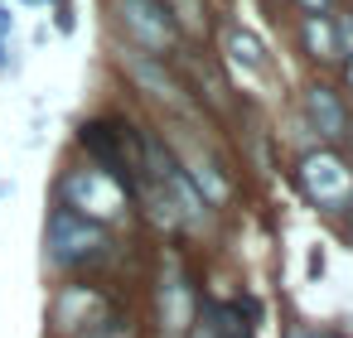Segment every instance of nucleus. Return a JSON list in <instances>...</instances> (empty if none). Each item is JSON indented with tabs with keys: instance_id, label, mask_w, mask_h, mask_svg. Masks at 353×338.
Returning <instances> with one entry per match:
<instances>
[{
	"instance_id": "nucleus-4",
	"label": "nucleus",
	"mask_w": 353,
	"mask_h": 338,
	"mask_svg": "<svg viewBox=\"0 0 353 338\" xmlns=\"http://www.w3.org/2000/svg\"><path fill=\"white\" fill-rule=\"evenodd\" d=\"M300 189L314 208L343 213V208H353V165L334 145H319L300 160Z\"/></svg>"
},
{
	"instance_id": "nucleus-8",
	"label": "nucleus",
	"mask_w": 353,
	"mask_h": 338,
	"mask_svg": "<svg viewBox=\"0 0 353 338\" xmlns=\"http://www.w3.org/2000/svg\"><path fill=\"white\" fill-rule=\"evenodd\" d=\"M228 59L232 63H242V68H252V73H271V54H266V44L252 34V30H242V25H228Z\"/></svg>"
},
{
	"instance_id": "nucleus-10",
	"label": "nucleus",
	"mask_w": 353,
	"mask_h": 338,
	"mask_svg": "<svg viewBox=\"0 0 353 338\" xmlns=\"http://www.w3.org/2000/svg\"><path fill=\"white\" fill-rule=\"evenodd\" d=\"M15 34V15H10V6L0 0V39H10Z\"/></svg>"
},
{
	"instance_id": "nucleus-14",
	"label": "nucleus",
	"mask_w": 353,
	"mask_h": 338,
	"mask_svg": "<svg viewBox=\"0 0 353 338\" xmlns=\"http://www.w3.org/2000/svg\"><path fill=\"white\" fill-rule=\"evenodd\" d=\"M343 140H348V145H353V121H348V136H343Z\"/></svg>"
},
{
	"instance_id": "nucleus-5",
	"label": "nucleus",
	"mask_w": 353,
	"mask_h": 338,
	"mask_svg": "<svg viewBox=\"0 0 353 338\" xmlns=\"http://www.w3.org/2000/svg\"><path fill=\"white\" fill-rule=\"evenodd\" d=\"M300 107H305V121H310V131L319 136V145H339V140L348 136L353 112H348V102H343V92H339L334 83H310L305 97H300Z\"/></svg>"
},
{
	"instance_id": "nucleus-1",
	"label": "nucleus",
	"mask_w": 353,
	"mask_h": 338,
	"mask_svg": "<svg viewBox=\"0 0 353 338\" xmlns=\"http://www.w3.org/2000/svg\"><path fill=\"white\" fill-rule=\"evenodd\" d=\"M107 25L121 49H136L150 59H170L179 49V30L165 0H107Z\"/></svg>"
},
{
	"instance_id": "nucleus-11",
	"label": "nucleus",
	"mask_w": 353,
	"mask_h": 338,
	"mask_svg": "<svg viewBox=\"0 0 353 338\" xmlns=\"http://www.w3.org/2000/svg\"><path fill=\"white\" fill-rule=\"evenodd\" d=\"M343 73H348V83H353V54H348V59H343Z\"/></svg>"
},
{
	"instance_id": "nucleus-6",
	"label": "nucleus",
	"mask_w": 353,
	"mask_h": 338,
	"mask_svg": "<svg viewBox=\"0 0 353 338\" xmlns=\"http://www.w3.org/2000/svg\"><path fill=\"white\" fill-rule=\"evenodd\" d=\"M117 49H121V44H117ZM117 59H121V73H126L141 92H150V97H160V102H174V97H179V83L170 78L165 59H150V54H136V49H121Z\"/></svg>"
},
{
	"instance_id": "nucleus-16",
	"label": "nucleus",
	"mask_w": 353,
	"mask_h": 338,
	"mask_svg": "<svg viewBox=\"0 0 353 338\" xmlns=\"http://www.w3.org/2000/svg\"><path fill=\"white\" fill-rule=\"evenodd\" d=\"M0 193H6V189H0Z\"/></svg>"
},
{
	"instance_id": "nucleus-2",
	"label": "nucleus",
	"mask_w": 353,
	"mask_h": 338,
	"mask_svg": "<svg viewBox=\"0 0 353 338\" xmlns=\"http://www.w3.org/2000/svg\"><path fill=\"white\" fill-rule=\"evenodd\" d=\"M59 203L73 208V213H83V218H92V222H112L131 203V189H126L121 174L92 165V169H78V174L59 179Z\"/></svg>"
},
{
	"instance_id": "nucleus-9",
	"label": "nucleus",
	"mask_w": 353,
	"mask_h": 338,
	"mask_svg": "<svg viewBox=\"0 0 353 338\" xmlns=\"http://www.w3.org/2000/svg\"><path fill=\"white\" fill-rule=\"evenodd\" d=\"M295 15H334L339 10V0H290Z\"/></svg>"
},
{
	"instance_id": "nucleus-15",
	"label": "nucleus",
	"mask_w": 353,
	"mask_h": 338,
	"mask_svg": "<svg viewBox=\"0 0 353 338\" xmlns=\"http://www.w3.org/2000/svg\"><path fill=\"white\" fill-rule=\"evenodd\" d=\"M348 20H353V6H348Z\"/></svg>"
},
{
	"instance_id": "nucleus-12",
	"label": "nucleus",
	"mask_w": 353,
	"mask_h": 338,
	"mask_svg": "<svg viewBox=\"0 0 353 338\" xmlns=\"http://www.w3.org/2000/svg\"><path fill=\"white\" fill-rule=\"evenodd\" d=\"M20 6H54V0H20Z\"/></svg>"
},
{
	"instance_id": "nucleus-7",
	"label": "nucleus",
	"mask_w": 353,
	"mask_h": 338,
	"mask_svg": "<svg viewBox=\"0 0 353 338\" xmlns=\"http://www.w3.org/2000/svg\"><path fill=\"white\" fill-rule=\"evenodd\" d=\"M300 49L314 63H339V39H334V15H300Z\"/></svg>"
},
{
	"instance_id": "nucleus-3",
	"label": "nucleus",
	"mask_w": 353,
	"mask_h": 338,
	"mask_svg": "<svg viewBox=\"0 0 353 338\" xmlns=\"http://www.w3.org/2000/svg\"><path fill=\"white\" fill-rule=\"evenodd\" d=\"M107 242H112L107 222H92V218H83V213L54 203V213H49V222H44V251H49L54 266L88 261V256H97Z\"/></svg>"
},
{
	"instance_id": "nucleus-13",
	"label": "nucleus",
	"mask_w": 353,
	"mask_h": 338,
	"mask_svg": "<svg viewBox=\"0 0 353 338\" xmlns=\"http://www.w3.org/2000/svg\"><path fill=\"white\" fill-rule=\"evenodd\" d=\"M6 44H10V39H0V68H6Z\"/></svg>"
}]
</instances>
